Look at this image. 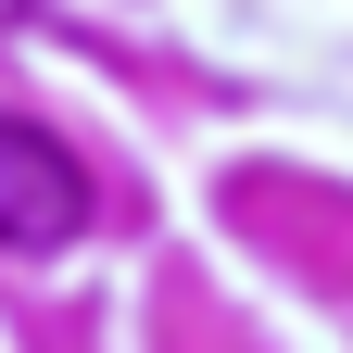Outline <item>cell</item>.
Masks as SVG:
<instances>
[{
	"label": "cell",
	"instance_id": "1",
	"mask_svg": "<svg viewBox=\"0 0 353 353\" xmlns=\"http://www.w3.org/2000/svg\"><path fill=\"white\" fill-rule=\"evenodd\" d=\"M88 228V164L38 114H0V252H63Z\"/></svg>",
	"mask_w": 353,
	"mask_h": 353
}]
</instances>
